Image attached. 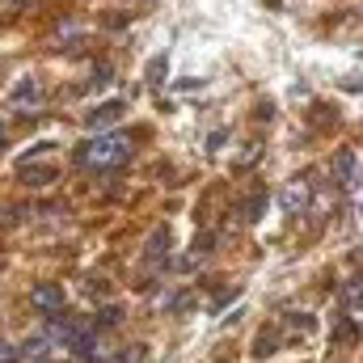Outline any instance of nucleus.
<instances>
[{
  "label": "nucleus",
  "instance_id": "obj_9",
  "mask_svg": "<svg viewBox=\"0 0 363 363\" xmlns=\"http://www.w3.org/2000/svg\"><path fill=\"white\" fill-rule=\"evenodd\" d=\"M21 359V347H13V342H0V363H17Z\"/></svg>",
  "mask_w": 363,
  "mask_h": 363
},
{
  "label": "nucleus",
  "instance_id": "obj_4",
  "mask_svg": "<svg viewBox=\"0 0 363 363\" xmlns=\"http://www.w3.org/2000/svg\"><path fill=\"white\" fill-rule=\"evenodd\" d=\"M308 207V178H296L283 190V211H304Z\"/></svg>",
  "mask_w": 363,
  "mask_h": 363
},
{
  "label": "nucleus",
  "instance_id": "obj_1",
  "mask_svg": "<svg viewBox=\"0 0 363 363\" xmlns=\"http://www.w3.org/2000/svg\"><path fill=\"white\" fill-rule=\"evenodd\" d=\"M131 157V140L127 135H97V140H85L77 148V165L85 169H114Z\"/></svg>",
  "mask_w": 363,
  "mask_h": 363
},
{
  "label": "nucleus",
  "instance_id": "obj_10",
  "mask_svg": "<svg viewBox=\"0 0 363 363\" xmlns=\"http://www.w3.org/2000/svg\"><path fill=\"white\" fill-rule=\"evenodd\" d=\"M161 77H165V60H152V85H161Z\"/></svg>",
  "mask_w": 363,
  "mask_h": 363
},
{
  "label": "nucleus",
  "instance_id": "obj_3",
  "mask_svg": "<svg viewBox=\"0 0 363 363\" xmlns=\"http://www.w3.org/2000/svg\"><path fill=\"white\" fill-rule=\"evenodd\" d=\"M359 178V157L355 152H338V161H334V182L342 186V190H351Z\"/></svg>",
  "mask_w": 363,
  "mask_h": 363
},
{
  "label": "nucleus",
  "instance_id": "obj_8",
  "mask_svg": "<svg viewBox=\"0 0 363 363\" xmlns=\"http://www.w3.org/2000/svg\"><path fill=\"white\" fill-rule=\"evenodd\" d=\"M21 351H26V355H30V359H43V355H47V351H51V338H34V342H26V347H21Z\"/></svg>",
  "mask_w": 363,
  "mask_h": 363
},
{
  "label": "nucleus",
  "instance_id": "obj_6",
  "mask_svg": "<svg viewBox=\"0 0 363 363\" xmlns=\"http://www.w3.org/2000/svg\"><path fill=\"white\" fill-rule=\"evenodd\" d=\"M165 245H169V228H157V233H152V250H148L152 267H161V262H165Z\"/></svg>",
  "mask_w": 363,
  "mask_h": 363
},
{
  "label": "nucleus",
  "instance_id": "obj_7",
  "mask_svg": "<svg viewBox=\"0 0 363 363\" xmlns=\"http://www.w3.org/2000/svg\"><path fill=\"white\" fill-rule=\"evenodd\" d=\"M21 178L30 182V186H47V182H55V169L47 165V169H30V165H21Z\"/></svg>",
  "mask_w": 363,
  "mask_h": 363
},
{
  "label": "nucleus",
  "instance_id": "obj_11",
  "mask_svg": "<svg viewBox=\"0 0 363 363\" xmlns=\"http://www.w3.org/2000/svg\"><path fill=\"white\" fill-rule=\"evenodd\" d=\"M0 144H4V140H0Z\"/></svg>",
  "mask_w": 363,
  "mask_h": 363
},
{
  "label": "nucleus",
  "instance_id": "obj_5",
  "mask_svg": "<svg viewBox=\"0 0 363 363\" xmlns=\"http://www.w3.org/2000/svg\"><path fill=\"white\" fill-rule=\"evenodd\" d=\"M118 114H123V101H106V106H97L89 114V127H110Z\"/></svg>",
  "mask_w": 363,
  "mask_h": 363
},
{
  "label": "nucleus",
  "instance_id": "obj_2",
  "mask_svg": "<svg viewBox=\"0 0 363 363\" xmlns=\"http://www.w3.org/2000/svg\"><path fill=\"white\" fill-rule=\"evenodd\" d=\"M30 300H34V308H43V313H60V308H64V291H60L55 283H38V287L30 291Z\"/></svg>",
  "mask_w": 363,
  "mask_h": 363
}]
</instances>
